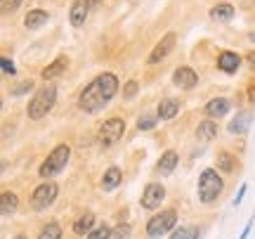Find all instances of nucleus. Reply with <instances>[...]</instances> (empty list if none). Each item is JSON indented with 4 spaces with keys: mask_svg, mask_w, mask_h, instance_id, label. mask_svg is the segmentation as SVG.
<instances>
[{
    "mask_svg": "<svg viewBox=\"0 0 255 239\" xmlns=\"http://www.w3.org/2000/svg\"><path fill=\"white\" fill-rule=\"evenodd\" d=\"M119 90V78L116 74H100L95 81H90L85 85V90L81 92V97H78V107L81 111L85 114H95V111L104 109L111 100H114V95Z\"/></svg>",
    "mask_w": 255,
    "mask_h": 239,
    "instance_id": "f257e3e1",
    "label": "nucleus"
},
{
    "mask_svg": "<svg viewBox=\"0 0 255 239\" xmlns=\"http://www.w3.org/2000/svg\"><path fill=\"white\" fill-rule=\"evenodd\" d=\"M57 102V88L55 85H47V88H40V90L31 97V102H28V119H43V116H47L50 111H52V107H55Z\"/></svg>",
    "mask_w": 255,
    "mask_h": 239,
    "instance_id": "f03ea898",
    "label": "nucleus"
},
{
    "mask_svg": "<svg viewBox=\"0 0 255 239\" xmlns=\"http://www.w3.org/2000/svg\"><path fill=\"white\" fill-rule=\"evenodd\" d=\"M69 159H71V149L66 147V145H57L50 154H47V159L40 164V178H52V175H59L66 168V164H69Z\"/></svg>",
    "mask_w": 255,
    "mask_h": 239,
    "instance_id": "7ed1b4c3",
    "label": "nucleus"
},
{
    "mask_svg": "<svg viewBox=\"0 0 255 239\" xmlns=\"http://www.w3.org/2000/svg\"><path fill=\"white\" fill-rule=\"evenodd\" d=\"M222 192V178L215 168H208V171H203L199 178V199L203 204H210L215 202Z\"/></svg>",
    "mask_w": 255,
    "mask_h": 239,
    "instance_id": "20e7f679",
    "label": "nucleus"
},
{
    "mask_svg": "<svg viewBox=\"0 0 255 239\" xmlns=\"http://www.w3.org/2000/svg\"><path fill=\"white\" fill-rule=\"evenodd\" d=\"M175 223H177V213L175 211H161V213H156L151 221L146 223V235L151 239H158V237H163L165 232H170L175 228Z\"/></svg>",
    "mask_w": 255,
    "mask_h": 239,
    "instance_id": "39448f33",
    "label": "nucleus"
},
{
    "mask_svg": "<svg viewBox=\"0 0 255 239\" xmlns=\"http://www.w3.org/2000/svg\"><path fill=\"white\" fill-rule=\"evenodd\" d=\"M57 194H59V187L55 183H43L38 185L33 194H31V209L33 211H45L47 206H52L57 199Z\"/></svg>",
    "mask_w": 255,
    "mask_h": 239,
    "instance_id": "423d86ee",
    "label": "nucleus"
},
{
    "mask_svg": "<svg viewBox=\"0 0 255 239\" xmlns=\"http://www.w3.org/2000/svg\"><path fill=\"white\" fill-rule=\"evenodd\" d=\"M123 133H126V123H123V119H109L100 128V142L104 145V147H111V145H116V142L123 138Z\"/></svg>",
    "mask_w": 255,
    "mask_h": 239,
    "instance_id": "0eeeda50",
    "label": "nucleus"
},
{
    "mask_svg": "<svg viewBox=\"0 0 255 239\" xmlns=\"http://www.w3.org/2000/svg\"><path fill=\"white\" fill-rule=\"evenodd\" d=\"M175 40H177V36H175L173 31H170V33H165V36L156 43V47L151 50V55L146 57V62H149V64H158L163 57L170 55V50L175 47Z\"/></svg>",
    "mask_w": 255,
    "mask_h": 239,
    "instance_id": "6e6552de",
    "label": "nucleus"
},
{
    "mask_svg": "<svg viewBox=\"0 0 255 239\" xmlns=\"http://www.w3.org/2000/svg\"><path fill=\"white\" fill-rule=\"evenodd\" d=\"M163 197H165L163 185L149 183L144 187V192H142V199H139V204H142L144 209H158V206H161V202H163Z\"/></svg>",
    "mask_w": 255,
    "mask_h": 239,
    "instance_id": "1a4fd4ad",
    "label": "nucleus"
},
{
    "mask_svg": "<svg viewBox=\"0 0 255 239\" xmlns=\"http://www.w3.org/2000/svg\"><path fill=\"white\" fill-rule=\"evenodd\" d=\"M173 83L177 88H182V90H191V88L199 83V76H196V71L189 69V66H180V69H175Z\"/></svg>",
    "mask_w": 255,
    "mask_h": 239,
    "instance_id": "9d476101",
    "label": "nucleus"
},
{
    "mask_svg": "<svg viewBox=\"0 0 255 239\" xmlns=\"http://www.w3.org/2000/svg\"><path fill=\"white\" fill-rule=\"evenodd\" d=\"M88 0H76L69 9V21H71V26H83L85 24V19H88Z\"/></svg>",
    "mask_w": 255,
    "mask_h": 239,
    "instance_id": "9b49d317",
    "label": "nucleus"
},
{
    "mask_svg": "<svg viewBox=\"0 0 255 239\" xmlns=\"http://www.w3.org/2000/svg\"><path fill=\"white\" fill-rule=\"evenodd\" d=\"M239 64H241V57L237 52H222L218 57V66L225 71V74H237Z\"/></svg>",
    "mask_w": 255,
    "mask_h": 239,
    "instance_id": "f8f14e48",
    "label": "nucleus"
},
{
    "mask_svg": "<svg viewBox=\"0 0 255 239\" xmlns=\"http://www.w3.org/2000/svg\"><path fill=\"white\" fill-rule=\"evenodd\" d=\"M66 66H69V59L64 55H59L52 64H47L45 69H43V78H45V81H52V78H57V76H62L64 71H66Z\"/></svg>",
    "mask_w": 255,
    "mask_h": 239,
    "instance_id": "ddd939ff",
    "label": "nucleus"
},
{
    "mask_svg": "<svg viewBox=\"0 0 255 239\" xmlns=\"http://www.w3.org/2000/svg\"><path fill=\"white\" fill-rule=\"evenodd\" d=\"M92 228H95V213L92 211L81 213V216L76 218V223H73V232H76V235H90Z\"/></svg>",
    "mask_w": 255,
    "mask_h": 239,
    "instance_id": "4468645a",
    "label": "nucleus"
},
{
    "mask_svg": "<svg viewBox=\"0 0 255 239\" xmlns=\"http://www.w3.org/2000/svg\"><path fill=\"white\" fill-rule=\"evenodd\" d=\"M227 111H229V100H225V97H215V100H210L206 104V114H208L210 119H220Z\"/></svg>",
    "mask_w": 255,
    "mask_h": 239,
    "instance_id": "2eb2a0df",
    "label": "nucleus"
},
{
    "mask_svg": "<svg viewBox=\"0 0 255 239\" xmlns=\"http://www.w3.org/2000/svg\"><path fill=\"white\" fill-rule=\"evenodd\" d=\"M177 111H180V102L177 100H170V97H165V100H161V104H158V119H165L170 121L177 116Z\"/></svg>",
    "mask_w": 255,
    "mask_h": 239,
    "instance_id": "dca6fc26",
    "label": "nucleus"
},
{
    "mask_svg": "<svg viewBox=\"0 0 255 239\" xmlns=\"http://www.w3.org/2000/svg\"><path fill=\"white\" fill-rule=\"evenodd\" d=\"M177 152H165L163 157L158 159V164H156V171L161 175H170L175 171V166H177Z\"/></svg>",
    "mask_w": 255,
    "mask_h": 239,
    "instance_id": "f3484780",
    "label": "nucleus"
},
{
    "mask_svg": "<svg viewBox=\"0 0 255 239\" xmlns=\"http://www.w3.org/2000/svg\"><path fill=\"white\" fill-rule=\"evenodd\" d=\"M47 19H50V14H47L45 9H31L26 17H24V26L26 28H40L43 24H47Z\"/></svg>",
    "mask_w": 255,
    "mask_h": 239,
    "instance_id": "a211bd4d",
    "label": "nucleus"
},
{
    "mask_svg": "<svg viewBox=\"0 0 255 239\" xmlns=\"http://www.w3.org/2000/svg\"><path fill=\"white\" fill-rule=\"evenodd\" d=\"M19 209V199L14 192H2L0 194V216H9Z\"/></svg>",
    "mask_w": 255,
    "mask_h": 239,
    "instance_id": "6ab92c4d",
    "label": "nucleus"
},
{
    "mask_svg": "<svg viewBox=\"0 0 255 239\" xmlns=\"http://www.w3.org/2000/svg\"><path fill=\"white\" fill-rule=\"evenodd\" d=\"M121 180H123V173H121V168H109L107 173H104V178H102V187L107 190V192H111V190H116L121 185Z\"/></svg>",
    "mask_w": 255,
    "mask_h": 239,
    "instance_id": "aec40b11",
    "label": "nucleus"
},
{
    "mask_svg": "<svg viewBox=\"0 0 255 239\" xmlns=\"http://www.w3.org/2000/svg\"><path fill=\"white\" fill-rule=\"evenodd\" d=\"M251 114H239V116H234L232 119V123H229V133H234V135H241V133H246L248 126H251Z\"/></svg>",
    "mask_w": 255,
    "mask_h": 239,
    "instance_id": "412c9836",
    "label": "nucleus"
},
{
    "mask_svg": "<svg viewBox=\"0 0 255 239\" xmlns=\"http://www.w3.org/2000/svg\"><path fill=\"white\" fill-rule=\"evenodd\" d=\"M232 17H234V7L229 2L215 5V7L210 9V19H215V21H229Z\"/></svg>",
    "mask_w": 255,
    "mask_h": 239,
    "instance_id": "4be33fe9",
    "label": "nucleus"
},
{
    "mask_svg": "<svg viewBox=\"0 0 255 239\" xmlns=\"http://www.w3.org/2000/svg\"><path fill=\"white\" fill-rule=\"evenodd\" d=\"M196 135H199V140H213L215 135H218V126H215L210 119L201 121L199 128H196Z\"/></svg>",
    "mask_w": 255,
    "mask_h": 239,
    "instance_id": "5701e85b",
    "label": "nucleus"
},
{
    "mask_svg": "<svg viewBox=\"0 0 255 239\" xmlns=\"http://www.w3.org/2000/svg\"><path fill=\"white\" fill-rule=\"evenodd\" d=\"M38 239H62V228H59V223H47L45 228L40 230Z\"/></svg>",
    "mask_w": 255,
    "mask_h": 239,
    "instance_id": "b1692460",
    "label": "nucleus"
},
{
    "mask_svg": "<svg viewBox=\"0 0 255 239\" xmlns=\"http://www.w3.org/2000/svg\"><path fill=\"white\" fill-rule=\"evenodd\" d=\"M156 123H158V114L146 111V114H142V116L137 119V128H139V130H151Z\"/></svg>",
    "mask_w": 255,
    "mask_h": 239,
    "instance_id": "393cba45",
    "label": "nucleus"
},
{
    "mask_svg": "<svg viewBox=\"0 0 255 239\" xmlns=\"http://www.w3.org/2000/svg\"><path fill=\"white\" fill-rule=\"evenodd\" d=\"M170 239H199V228H194V225H189V228H177Z\"/></svg>",
    "mask_w": 255,
    "mask_h": 239,
    "instance_id": "a878e982",
    "label": "nucleus"
},
{
    "mask_svg": "<svg viewBox=\"0 0 255 239\" xmlns=\"http://www.w3.org/2000/svg\"><path fill=\"white\" fill-rule=\"evenodd\" d=\"M218 166L225 173H234V171H237V161H234V157H229L227 152H222L218 157Z\"/></svg>",
    "mask_w": 255,
    "mask_h": 239,
    "instance_id": "bb28decb",
    "label": "nucleus"
},
{
    "mask_svg": "<svg viewBox=\"0 0 255 239\" xmlns=\"http://www.w3.org/2000/svg\"><path fill=\"white\" fill-rule=\"evenodd\" d=\"M21 2H24V0H0V14H12V12H17Z\"/></svg>",
    "mask_w": 255,
    "mask_h": 239,
    "instance_id": "cd10ccee",
    "label": "nucleus"
},
{
    "mask_svg": "<svg viewBox=\"0 0 255 239\" xmlns=\"http://www.w3.org/2000/svg\"><path fill=\"white\" fill-rule=\"evenodd\" d=\"M88 239H111V228L109 225H97V228L88 235Z\"/></svg>",
    "mask_w": 255,
    "mask_h": 239,
    "instance_id": "c85d7f7f",
    "label": "nucleus"
},
{
    "mask_svg": "<svg viewBox=\"0 0 255 239\" xmlns=\"http://www.w3.org/2000/svg\"><path fill=\"white\" fill-rule=\"evenodd\" d=\"M0 71L14 76V74H17V66L12 64V59H7V57H0Z\"/></svg>",
    "mask_w": 255,
    "mask_h": 239,
    "instance_id": "c756f323",
    "label": "nucleus"
},
{
    "mask_svg": "<svg viewBox=\"0 0 255 239\" xmlns=\"http://www.w3.org/2000/svg\"><path fill=\"white\" fill-rule=\"evenodd\" d=\"M31 90H33V83H31V81H24V83H19V85H14V88H12V95H14V97H19V95L31 92Z\"/></svg>",
    "mask_w": 255,
    "mask_h": 239,
    "instance_id": "7c9ffc66",
    "label": "nucleus"
},
{
    "mask_svg": "<svg viewBox=\"0 0 255 239\" xmlns=\"http://www.w3.org/2000/svg\"><path fill=\"white\" fill-rule=\"evenodd\" d=\"M135 95H137V83L135 81H128L126 88H123V97H126V100H130V97H135Z\"/></svg>",
    "mask_w": 255,
    "mask_h": 239,
    "instance_id": "2f4dec72",
    "label": "nucleus"
},
{
    "mask_svg": "<svg viewBox=\"0 0 255 239\" xmlns=\"http://www.w3.org/2000/svg\"><path fill=\"white\" fill-rule=\"evenodd\" d=\"M128 235H130V225H116V235L111 230V237L114 239H126Z\"/></svg>",
    "mask_w": 255,
    "mask_h": 239,
    "instance_id": "473e14b6",
    "label": "nucleus"
},
{
    "mask_svg": "<svg viewBox=\"0 0 255 239\" xmlns=\"http://www.w3.org/2000/svg\"><path fill=\"white\" fill-rule=\"evenodd\" d=\"M244 194H246V185H241V190H239V194H237V199H234V204L241 202V199H244Z\"/></svg>",
    "mask_w": 255,
    "mask_h": 239,
    "instance_id": "72a5a7b5",
    "label": "nucleus"
},
{
    "mask_svg": "<svg viewBox=\"0 0 255 239\" xmlns=\"http://www.w3.org/2000/svg\"><path fill=\"white\" fill-rule=\"evenodd\" d=\"M100 2H102V0H88V7H97V5H100Z\"/></svg>",
    "mask_w": 255,
    "mask_h": 239,
    "instance_id": "f704fd0d",
    "label": "nucleus"
},
{
    "mask_svg": "<svg viewBox=\"0 0 255 239\" xmlns=\"http://www.w3.org/2000/svg\"><path fill=\"white\" fill-rule=\"evenodd\" d=\"M248 64L255 69V52H251V55H248Z\"/></svg>",
    "mask_w": 255,
    "mask_h": 239,
    "instance_id": "c9c22d12",
    "label": "nucleus"
},
{
    "mask_svg": "<svg viewBox=\"0 0 255 239\" xmlns=\"http://www.w3.org/2000/svg\"><path fill=\"white\" fill-rule=\"evenodd\" d=\"M5 168H7V161H0V173H2Z\"/></svg>",
    "mask_w": 255,
    "mask_h": 239,
    "instance_id": "e433bc0d",
    "label": "nucleus"
},
{
    "mask_svg": "<svg viewBox=\"0 0 255 239\" xmlns=\"http://www.w3.org/2000/svg\"><path fill=\"white\" fill-rule=\"evenodd\" d=\"M12 239H26V237H24V235H17V237H12Z\"/></svg>",
    "mask_w": 255,
    "mask_h": 239,
    "instance_id": "4c0bfd02",
    "label": "nucleus"
},
{
    "mask_svg": "<svg viewBox=\"0 0 255 239\" xmlns=\"http://www.w3.org/2000/svg\"><path fill=\"white\" fill-rule=\"evenodd\" d=\"M0 109H2V97H0Z\"/></svg>",
    "mask_w": 255,
    "mask_h": 239,
    "instance_id": "58836bf2",
    "label": "nucleus"
}]
</instances>
